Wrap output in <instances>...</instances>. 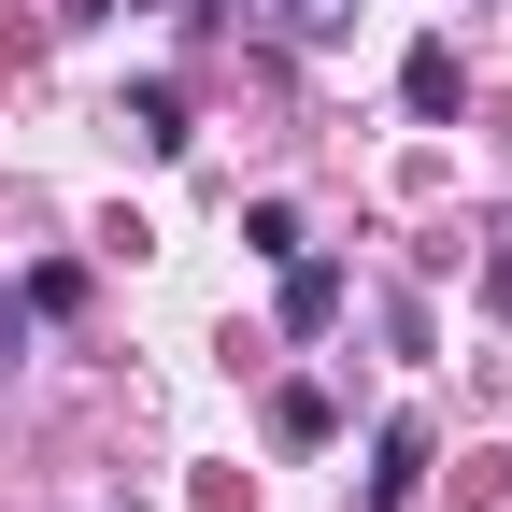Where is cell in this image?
<instances>
[{
    "mask_svg": "<svg viewBox=\"0 0 512 512\" xmlns=\"http://www.w3.org/2000/svg\"><path fill=\"white\" fill-rule=\"evenodd\" d=\"M413 498H427V427L384 413V441H370V512H413Z\"/></svg>",
    "mask_w": 512,
    "mask_h": 512,
    "instance_id": "obj_1",
    "label": "cell"
},
{
    "mask_svg": "<svg viewBox=\"0 0 512 512\" xmlns=\"http://www.w3.org/2000/svg\"><path fill=\"white\" fill-rule=\"evenodd\" d=\"M328 313H342V271H328V256H285V328L313 342V328H328Z\"/></svg>",
    "mask_w": 512,
    "mask_h": 512,
    "instance_id": "obj_2",
    "label": "cell"
},
{
    "mask_svg": "<svg viewBox=\"0 0 512 512\" xmlns=\"http://www.w3.org/2000/svg\"><path fill=\"white\" fill-rule=\"evenodd\" d=\"M128 128H143L157 157H185V86H128Z\"/></svg>",
    "mask_w": 512,
    "mask_h": 512,
    "instance_id": "obj_3",
    "label": "cell"
},
{
    "mask_svg": "<svg viewBox=\"0 0 512 512\" xmlns=\"http://www.w3.org/2000/svg\"><path fill=\"white\" fill-rule=\"evenodd\" d=\"M399 86H413V114H456V43H413Z\"/></svg>",
    "mask_w": 512,
    "mask_h": 512,
    "instance_id": "obj_4",
    "label": "cell"
},
{
    "mask_svg": "<svg viewBox=\"0 0 512 512\" xmlns=\"http://www.w3.org/2000/svg\"><path fill=\"white\" fill-rule=\"evenodd\" d=\"M271 427H285V441H328V427H342V399H328V384H285Z\"/></svg>",
    "mask_w": 512,
    "mask_h": 512,
    "instance_id": "obj_5",
    "label": "cell"
},
{
    "mask_svg": "<svg viewBox=\"0 0 512 512\" xmlns=\"http://www.w3.org/2000/svg\"><path fill=\"white\" fill-rule=\"evenodd\" d=\"M285 29H299V43H342V29H356V0H285Z\"/></svg>",
    "mask_w": 512,
    "mask_h": 512,
    "instance_id": "obj_6",
    "label": "cell"
},
{
    "mask_svg": "<svg viewBox=\"0 0 512 512\" xmlns=\"http://www.w3.org/2000/svg\"><path fill=\"white\" fill-rule=\"evenodd\" d=\"M0 356H15V285H0Z\"/></svg>",
    "mask_w": 512,
    "mask_h": 512,
    "instance_id": "obj_7",
    "label": "cell"
}]
</instances>
